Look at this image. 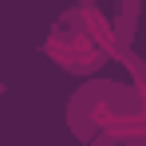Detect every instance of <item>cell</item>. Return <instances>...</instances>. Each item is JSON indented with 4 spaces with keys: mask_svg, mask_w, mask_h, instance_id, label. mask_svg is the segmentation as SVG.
Masks as SVG:
<instances>
[{
    "mask_svg": "<svg viewBox=\"0 0 146 146\" xmlns=\"http://www.w3.org/2000/svg\"><path fill=\"white\" fill-rule=\"evenodd\" d=\"M0 95H4V83H0Z\"/></svg>",
    "mask_w": 146,
    "mask_h": 146,
    "instance_id": "5b68a950",
    "label": "cell"
},
{
    "mask_svg": "<svg viewBox=\"0 0 146 146\" xmlns=\"http://www.w3.org/2000/svg\"><path fill=\"white\" fill-rule=\"evenodd\" d=\"M75 4H99V0H75Z\"/></svg>",
    "mask_w": 146,
    "mask_h": 146,
    "instance_id": "277c9868",
    "label": "cell"
},
{
    "mask_svg": "<svg viewBox=\"0 0 146 146\" xmlns=\"http://www.w3.org/2000/svg\"><path fill=\"white\" fill-rule=\"evenodd\" d=\"M115 59L130 79L87 75L63 107L67 130L83 146H146V59L134 48Z\"/></svg>",
    "mask_w": 146,
    "mask_h": 146,
    "instance_id": "6da1fadb",
    "label": "cell"
},
{
    "mask_svg": "<svg viewBox=\"0 0 146 146\" xmlns=\"http://www.w3.org/2000/svg\"><path fill=\"white\" fill-rule=\"evenodd\" d=\"M44 55L59 71L75 75V79H87L99 75L111 55H115V28L111 16L99 8V4H71L55 16V24L48 28V40H44Z\"/></svg>",
    "mask_w": 146,
    "mask_h": 146,
    "instance_id": "7a4b0ae2",
    "label": "cell"
},
{
    "mask_svg": "<svg viewBox=\"0 0 146 146\" xmlns=\"http://www.w3.org/2000/svg\"><path fill=\"white\" fill-rule=\"evenodd\" d=\"M138 16H142V0H119V12L111 16V28H115V55L134 48ZM115 55H111V59H115Z\"/></svg>",
    "mask_w": 146,
    "mask_h": 146,
    "instance_id": "3957f363",
    "label": "cell"
}]
</instances>
